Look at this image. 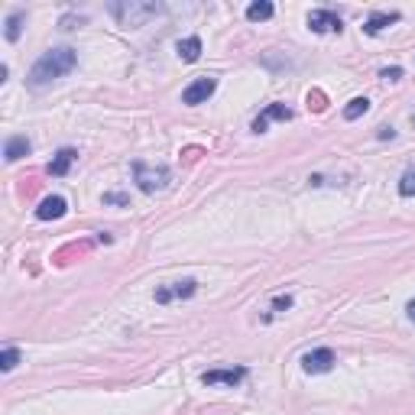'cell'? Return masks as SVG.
Segmentation results:
<instances>
[{"label":"cell","instance_id":"6da1fadb","mask_svg":"<svg viewBox=\"0 0 415 415\" xmlns=\"http://www.w3.org/2000/svg\"><path fill=\"white\" fill-rule=\"evenodd\" d=\"M78 65V52L72 46H56L49 49V52H42V56L33 62V68H29V88H46L52 85L56 78L68 75L72 68Z\"/></svg>","mask_w":415,"mask_h":415},{"label":"cell","instance_id":"7a4b0ae2","mask_svg":"<svg viewBox=\"0 0 415 415\" xmlns=\"http://www.w3.org/2000/svg\"><path fill=\"white\" fill-rule=\"evenodd\" d=\"M162 3H140V0H123V3H111L107 7V13H111L120 26H127V29H136V26H143L146 19H152V17H159L162 13Z\"/></svg>","mask_w":415,"mask_h":415},{"label":"cell","instance_id":"3957f363","mask_svg":"<svg viewBox=\"0 0 415 415\" xmlns=\"http://www.w3.org/2000/svg\"><path fill=\"white\" fill-rule=\"evenodd\" d=\"M172 179L169 166H150V162H133V182H136V189L152 195V191L166 189Z\"/></svg>","mask_w":415,"mask_h":415},{"label":"cell","instance_id":"277c9868","mask_svg":"<svg viewBox=\"0 0 415 415\" xmlns=\"http://www.w3.org/2000/svg\"><path fill=\"white\" fill-rule=\"evenodd\" d=\"M334 363H338V357H334V350L331 347H315V350H308V354H302V370L311 373V377L331 373Z\"/></svg>","mask_w":415,"mask_h":415},{"label":"cell","instance_id":"5b68a950","mask_svg":"<svg viewBox=\"0 0 415 415\" xmlns=\"http://www.w3.org/2000/svg\"><path fill=\"white\" fill-rule=\"evenodd\" d=\"M195 292H198V283H195V279H179V283L159 285V289H156V302H159V305L185 302V299H191Z\"/></svg>","mask_w":415,"mask_h":415},{"label":"cell","instance_id":"8992f818","mask_svg":"<svg viewBox=\"0 0 415 415\" xmlns=\"http://www.w3.org/2000/svg\"><path fill=\"white\" fill-rule=\"evenodd\" d=\"M217 91V78L205 75V78H195L185 91H182V104H189V107H198V104H205L208 97Z\"/></svg>","mask_w":415,"mask_h":415},{"label":"cell","instance_id":"52a82bcc","mask_svg":"<svg viewBox=\"0 0 415 415\" xmlns=\"http://www.w3.org/2000/svg\"><path fill=\"white\" fill-rule=\"evenodd\" d=\"M246 379V367H234V370H205L201 373V383L205 386H217V383H224V386H240Z\"/></svg>","mask_w":415,"mask_h":415},{"label":"cell","instance_id":"ba28073f","mask_svg":"<svg viewBox=\"0 0 415 415\" xmlns=\"http://www.w3.org/2000/svg\"><path fill=\"white\" fill-rule=\"evenodd\" d=\"M308 29L311 33H340L344 29V19L334 13V10H311L308 13Z\"/></svg>","mask_w":415,"mask_h":415},{"label":"cell","instance_id":"9c48e42d","mask_svg":"<svg viewBox=\"0 0 415 415\" xmlns=\"http://www.w3.org/2000/svg\"><path fill=\"white\" fill-rule=\"evenodd\" d=\"M269 120H292V107H285V104H266L263 107V113H260V117H256L253 120V127H250V130L253 133H266V127H269Z\"/></svg>","mask_w":415,"mask_h":415},{"label":"cell","instance_id":"30bf717a","mask_svg":"<svg viewBox=\"0 0 415 415\" xmlns=\"http://www.w3.org/2000/svg\"><path fill=\"white\" fill-rule=\"evenodd\" d=\"M402 19V13L399 10H377V13H370L367 23H363V33L367 36H379L386 26H393V23H399Z\"/></svg>","mask_w":415,"mask_h":415},{"label":"cell","instance_id":"8fae6325","mask_svg":"<svg viewBox=\"0 0 415 415\" xmlns=\"http://www.w3.org/2000/svg\"><path fill=\"white\" fill-rule=\"evenodd\" d=\"M65 214H68V201L62 198V195H49V198H42L36 208L39 221H58V217H65Z\"/></svg>","mask_w":415,"mask_h":415},{"label":"cell","instance_id":"7c38bea8","mask_svg":"<svg viewBox=\"0 0 415 415\" xmlns=\"http://www.w3.org/2000/svg\"><path fill=\"white\" fill-rule=\"evenodd\" d=\"M75 159H78V152L72 150V146H62V150L52 156V162H49V175H56V179L68 175V169H72V162Z\"/></svg>","mask_w":415,"mask_h":415},{"label":"cell","instance_id":"4fadbf2b","mask_svg":"<svg viewBox=\"0 0 415 415\" xmlns=\"http://www.w3.org/2000/svg\"><path fill=\"white\" fill-rule=\"evenodd\" d=\"M23 23H26V10L13 7L7 13V19H3V36H7V42H17V39L23 36Z\"/></svg>","mask_w":415,"mask_h":415},{"label":"cell","instance_id":"5bb4252c","mask_svg":"<svg viewBox=\"0 0 415 415\" xmlns=\"http://www.w3.org/2000/svg\"><path fill=\"white\" fill-rule=\"evenodd\" d=\"M29 150H33V143H29L26 136H10V140L3 143V159L19 162L23 156H29Z\"/></svg>","mask_w":415,"mask_h":415},{"label":"cell","instance_id":"9a60e30c","mask_svg":"<svg viewBox=\"0 0 415 415\" xmlns=\"http://www.w3.org/2000/svg\"><path fill=\"white\" fill-rule=\"evenodd\" d=\"M175 52H179L182 62H198L201 58V36H185L175 42Z\"/></svg>","mask_w":415,"mask_h":415},{"label":"cell","instance_id":"2e32d148","mask_svg":"<svg viewBox=\"0 0 415 415\" xmlns=\"http://www.w3.org/2000/svg\"><path fill=\"white\" fill-rule=\"evenodd\" d=\"M273 13H276V7L269 0H256V3L246 7V19H250V23H263V19H269Z\"/></svg>","mask_w":415,"mask_h":415},{"label":"cell","instance_id":"e0dca14e","mask_svg":"<svg viewBox=\"0 0 415 415\" xmlns=\"http://www.w3.org/2000/svg\"><path fill=\"white\" fill-rule=\"evenodd\" d=\"M367 111H370L367 97H354V101H347V107H344V120H360Z\"/></svg>","mask_w":415,"mask_h":415},{"label":"cell","instance_id":"ac0fdd59","mask_svg":"<svg viewBox=\"0 0 415 415\" xmlns=\"http://www.w3.org/2000/svg\"><path fill=\"white\" fill-rule=\"evenodd\" d=\"M19 360H23L19 347H3V350H0V370H3V373L17 370V367H19Z\"/></svg>","mask_w":415,"mask_h":415},{"label":"cell","instance_id":"d6986e66","mask_svg":"<svg viewBox=\"0 0 415 415\" xmlns=\"http://www.w3.org/2000/svg\"><path fill=\"white\" fill-rule=\"evenodd\" d=\"M399 195H402V198H415V166H409V169L399 175Z\"/></svg>","mask_w":415,"mask_h":415},{"label":"cell","instance_id":"ffe728a7","mask_svg":"<svg viewBox=\"0 0 415 415\" xmlns=\"http://www.w3.org/2000/svg\"><path fill=\"white\" fill-rule=\"evenodd\" d=\"M81 23H85L81 13H65V17L58 19V26H62V29H75V26H81Z\"/></svg>","mask_w":415,"mask_h":415},{"label":"cell","instance_id":"44dd1931","mask_svg":"<svg viewBox=\"0 0 415 415\" xmlns=\"http://www.w3.org/2000/svg\"><path fill=\"white\" fill-rule=\"evenodd\" d=\"M101 201L104 205H130V195H123V191H107Z\"/></svg>","mask_w":415,"mask_h":415},{"label":"cell","instance_id":"7402d4cb","mask_svg":"<svg viewBox=\"0 0 415 415\" xmlns=\"http://www.w3.org/2000/svg\"><path fill=\"white\" fill-rule=\"evenodd\" d=\"M292 308V295H276L273 299V311H289Z\"/></svg>","mask_w":415,"mask_h":415},{"label":"cell","instance_id":"603a6c76","mask_svg":"<svg viewBox=\"0 0 415 415\" xmlns=\"http://www.w3.org/2000/svg\"><path fill=\"white\" fill-rule=\"evenodd\" d=\"M379 78H386V81H399V78H402V68H399V65L383 68V72H379Z\"/></svg>","mask_w":415,"mask_h":415},{"label":"cell","instance_id":"cb8c5ba5","mask_svg":"<svg viewBox=\"0 0 415 415\" xmlns=\"http://www.w3.org/2000/svg\"><path fill=\"white\" fill-rule=\"evenodd\" d=\"M377 136H379V140H393V136H396V130H393V127H379Z\"/></svg>","mask_w":415,"mask_h":415},{"label":"cell","instance_id":"d4e9b609","mask_svg":"<svg viewBox=\"0 0 415 415\" xmlns=\"http://www.w3.org/2000/svg\"><path fill=\"white\" fill-rule=\"evenodd\" d=\"M406 315H409V321L415 324V299H409V305H406Z\"/></svg>","mask_w":415,"mask_h":415}]
</instances>
